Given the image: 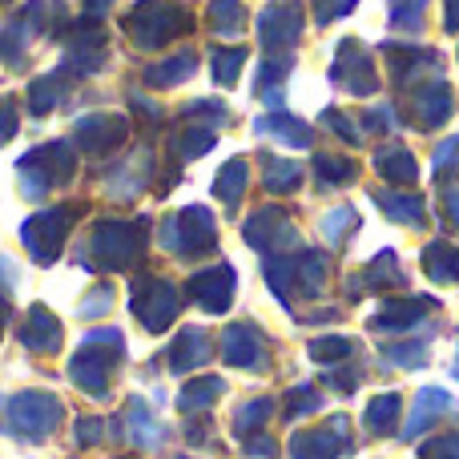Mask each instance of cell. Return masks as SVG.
<instances>
[{
	"label": "cell",
	"mask_w": 459,
	"mask_h": 459,
	"mask_svg": "<svg viewBox=\"0 0 459 459\" xmlns=\"http://www.w3.org/2000/svg\"><path fill=\"white\" fill-rule=\"evenodd\" d=\"M447 113H452V93H447L444 85L415 93V121H420L423 129H431V126H439V121H447Z\"/></svg>",
	"instance_id": "6da1fadb"
},
{
	"label": "cell",
	"mask_w": 459,
	"mask_h": 459,
	"mask_svg": "<svg viewBox=\"0 0 459 459\" xmlns=\"http://www.w3.org/2000/svg\"><path fill=\"white\" fill-rule=\"evenodd\" d=\"M452 407V395L439 387H423L420 391V403H415V420L407 423V436H420L423 428H428V420H436L439 411H447Z\"/></svg>",
	"instance_id": "7a4b0ae2"
},
{
	"label": "cell",
	"mask_w": 459,
	"mask_h": 459,
	"mask_svg": "<svg viewBox=\"0 0 459 459\" xmlns=\"http://www.w3.org/2000/svg\"><path fill=\"white\" fill-rule=\"evenodd\" d=\"M423 270L436 282H452V278H459V250H452V246H428L423 250Z\"/></svg>",
	"instance_id": "3957f363"
},
{
	"label": "cell",
	"mask_w": 459,
	"mask_h": 459,
	"mask_svg": "<svg viewBox=\"0 0 459 459\" xmlns=\"http://www.w3.org/2000/svg\"><path fill=\"white\" fill-rule=\"evenodd\" d=\"M379 169L387 178H403V182H415V178H420V169H415V161H411V153L407 150H391V153H383L379 158Z\"/></svg>",
	"instance_id": "277c9868"
},
{
	"label": "cell",
	"mask_w": 459,
	"mask_h": 459,
	"mask_svg": "<svg viewBox=\"0 0 459 459\" xmlns=\"http://www.w3.org/2000/svg\"><path fill=\"white\" fill-rule=\"evenodd\" d=\"M395 415H399V395L375 399V403H371V431H391Z\"/></svg>",
	"instance_id": "5b68a950"
},
{
	"label": "cell",
	"mask_w": 459,
	"mask_h": 459,
	"mask_svg": "<svg viewBox=\"0 0 459 459\" xmlns=\"http://www.w3.org/2000/svg\"><path fill=\"white\" fill-rule=\"evenodd\" d=\"M423 459H459V436H439L420 447Z\"/></svg>",
	"instance_id": "8992f818"
},
{
	"label": "cell",
	"mask_w": 459,
	"mask_h": 459,
	"mask_svg": "<svg viewBox=\"0 0 459 459\" xmlns=\"http://www.w3.org/2000/svg\"><path fill=\"white\" fill-rule=\"evenodd\" d=\"M395 359L407 367H420L423 363V342H411V347H395Z\"/></svg>",
	"instance_id": "52a82bcc"
},
{
	"label": "cell",
	"mask_w": 459,
	"mask_h": 459,
	"mask_svg": "<svg viewBox=\"0 0 459 459\" xmlns=\"http://www.w3.org/2000/svg\"><path fill=\"white\" fill-rule=\"evenodd\" d=\"M447 29H459V0H452V8H447Z\"/></svg>",
	"instance_id": "ba28073f"
}]
</instances>
